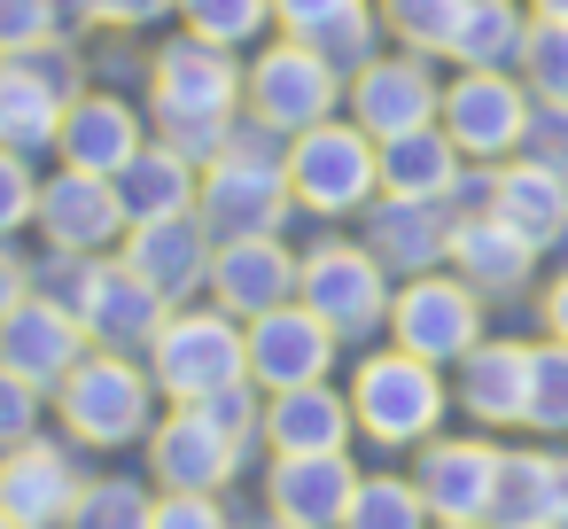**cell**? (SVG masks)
I'll use <instances>...</instances> for the list:
<instances>
[{"label":"cell","instance_id":"6da1fadb","mask_svg":"<svg viewBox=\"0 0 568 529\" xmlns=\"http://www.w3.org/2000/svg\"><path fill=\"white\" fill-rule=\"evenodd\" d=\"M156 389L180 397V405H203L211 389L242 382L250 374V335H234L226 312H180L156 327Z\"/></svg>","mask_w":568,"mask_h":529},{"label":"cell","instance_id":"7a4b0ae2","mask_svg":"<svg viewBox=\"0 0 568 529\" xmlns=\"http://www.w3.org/2000/svg\"><path fill=\"white\" fill-rule=\"evenodd\" d=\"M351 413L374 444H420L436 420H444V389H436V366L413 358V350H382L358 366L351 382Z\"/></svg>","mask_w":568,"mask_h":529},{"label":"cell","instance_id":"3957f363","mask_svg":"<svg viewBox=\"0 0 568 529\" xmlns=\"http://www.w3.org/2000/svg\"><path fill=\"white\" fill-rule=\"evenodd\" d=\"M288 187L312 203V211H358L366 187L382 180V156L366 149V125H312L296 133V149L281 156Z\"/></svg>","mask_w":568,"mask_h":529},{"label":"cell","instance_id":"277c9868","mask_svg":"<svg viewBox=\"0 0 568 529\" xmlns=\"http://www.w3.org/2000/svg\"><path fill=\"white\" fill-rule=\"evenodd\" d=\"M234 94H242V79L219 40H172L156 55V118L164 125H226Z\"/></svg>","mask_w":568,"mask_h":529},{"label":"cell","instance_id":"5b68a950","mask_svg":"<svg viewBox=\"0 0 568 529\" xmlns=\"http://www.w3.org/2000/svg\"><path fill=\"white\" fill-rule=\"evenodd\" d=\"M63 420H71V436H87V444H133V436L149 428V382H141L118 350L79 358V374L63 382Z\"/></svg>","mask_w":568,"mask_h":529},{"label":"cell","instance_id":"8992f818","mask_svg":"<svg viewBox=\"0 0 568 529\" xmlns=\"http://www.w3.org/2000/svg\"><path fill=\"white\" fill-rule=\"evenodd\" d=\"M250 102H257V118L281 125V133H312V125H327V110H335V63H327L320 48H304V40L265 48L257 71H250Z\"/></svg>","mask_w":568,"mask_h":529},{"label":"cell","instance_id":"52a82bcc","mask_svg":"<svg viewBox=\"0 0 568 529\" xmlns=\"http://www.w3.org/2000/svg\"><path fill=\"white\" fill-rule=\"evenodd\" d=\"M288 172L281 164H257V156H219L211 180H203V226L219 242H250V234H273L288 218Z\"/></svg>","mask_w":568,"mask_h":529},{"label":"cell","instance_id":"ba28073f","mask_svg":"<svg viewBox=\"0 0 568 529\" xmlns=\"http://www.w3.org/2000/svg\"><path fill=\"white\" fill-rule=\"evenodd\" d=\"M389 327H397V350H413V358H467L475 350V335H483V312H475V288L467 281H436V273H420L397 304H389Z\"/></svg>","mask_w":568,"mask_h":529},{"label":"cell","instance_id":"9c48e42d","mask_svg":"<svg viewBox=\"0 0 568 529\" xmlns=\"http://www.w3.org/2000/svg\"><path fill=\"white\" fill-rule=\"evenodd\" d=\"M79 358H87V327H79V312H63L55 296H24L9 319H0V366L24 374L32 389L71 382Z\"/></svg>","mask_w":568,"mask_h":529},{"label":"cell","instance_id":"30bf717a","mask_svg":"<svg viewBox=\"0 0 568 529\" xmlns=\"http://www.w3.org/2000/svg\"><path fill=\"white\" fill-rule=\"evenodd\" d=\"M296 296H304V312H320L335 335H366V327H382V319H389L382 265H374L366 250H320V257L304 265Z\"/></svg>","mask_w":568,"mask_h":529},{"label":"cell","instance_id":"8fae6325","mask_svg":"<svg viewBox=\"0 0 568 529\" xmlns=\"http://www.w3.org/2000/svg\"><path fill=\"white\" fill-rule=\"evenodd\" d=\"M521 125H529V102L506 87V71H467L452 94H444V141L459 149V156H506L514 141H521Z\"/></svg>","mask_w":568,"mask_h":529},{"label":"cell","instance_id":"7c38bea8","mask_svg":"<svg viewBox=\"0 0 568 529\" xmlns=\"http://www.w3.org/2000/svg\"><path fill=\"white\" fill-rule=\"evenodd\" d=\"M327 358H335V327H327L320 312L281 304V312L250 319V374H257L265 389H304V382L327 374Z\"/></svg>","mask_w":568,"mask_h":529},{"label":"cell","instance_id":"4fadbf2b","mask_svg":"<svg viewBox=\"0 0 568 529\" xmlns=\"http://www.w3.org/2000/svg\"><path fill=\"white\" fill-rule=\"evenodd\" d=\"M79 467H71V451H55V444H17L9 459H0V513H9L17 529H55V521H71V506H79Z\"/></svg>","mask_w":568,"mask_h":529},{"label":"cell","instance_id":"5bb4252c","mask_svg":"<svg viewBox=\"0 0 568 529\" xmlns=\"http://www.w3.org/2000/svg\"><path fill=\"white\" fill-rule=\"evenodd\" d=\"M296 281H304V265H296L273 234L226 242V250L211 257V288H219V304H226V312H250V319L281 312V304L296 296Z\"/></svg>","mask_w":568,"mask_h":529},{"label":"cell","instance_id":"9a60e30c","mask_svg":"<svg viewBox=\"0 0 568 529\" xmlns=\"http://www.w3.org/2000/svg\"><path fill=\"white\" fill-rule=\"evenodd\" d=\"M63 87H71V55L55 63H0V149H40L63 133Z\"/></svg>","mask_w":568,"mask_h":529},{"label":"cell","instance_id":"2e32d148","mask_svg":"<svg viewBox=\"0 0 568 529\" xmlns=\"http://www.w3.org/2000/svg\"><path fill=\"white\" fill-rule=\"evenodd\" d=\"M498 459L490 444L459 436V444H428L420 459V498L436 521H490V490H498Z\"/></svg>","mask_w":568,"mask_h":529},{"label":"cell","instance_id":"e0dca14e","mask_svg":"<svg viewBox=\"0 0 568 529\" xmlns=\"http://www.w3.org/2000/svg\"><path fill=\"white\" fill-rule=\"evenodd\" d=\"M125 265H133L156 296H195V288L211 281V226H195L187 211H180V218H149V226H133Z\"/></svg>","mask_w":568,"mask_h":529},{"label":"cell","instance_id":"ac0fdd59","mask_svg":"<svg viewBox=\"0 0 568 529\" xmlns=\"http://www.w3.org/2000/svg\"><path fill=\"white\" fill-rule=\"evenodd\" d=\"M351 490H358V475H351L343 451H304V459L273 467V513L288 529H343Z\"/></svg>","mask_w":568,"mask_h":529},{"label":"cell","instance_id":"d6986e66","mask_svg":"<svg viewBox=\"0 0 568 529\" xmlns=\"http://www.w3.org/2000/svg\"><path fill=\"white\" fill-rule=\"evenodd\" d=\"M351 110H358V125L374 141H397V133H420L428 110H444V94L428 87L420 63H366L351 79Z\"/></svg>","mask_w":568,"mask_h":529},{"label":"cell","instance_id":"ffe728a7","mask_svg":"<svg viewBox=\"0 0 568 529\" xmlns=\"http://www.w3.org/2000/svg\"><path fill=\"white\" fill-rule=\"evenodd\" d=\"M149 451H156V475H164L172 490H219V482L234 475V451H242V444H234L203 405H187V413H172V420L156 428Z\"/></svg>","mask_w":568,"mask_h":529},{"label":"cell","instance_id":"44dd1931","mask_svg":"<svg viewBox=\"0 0 568 529\" xmlns=\"http://www.w3.org/2000/svg\"><path fill=\"white\" fill-rule=\"evenodd\" d=\"M40 218H48V242H55V250H102V242H118V226H125L118 187L94 180V172H63L55 187H40Z\"/></svg>","mask_w":568,"mask_h":529},{"label":"cell","instance_id":"7402d4cb","mask_svg":"<svg viewBox=\"0 0 568 529\" xmlns=\"http://www.w3.org/2000/svg\"><path fill=\"white\" fill-rule=\"evenodd\" d=\"M79 327H87L94 343H110V350H125V343H156V327H164V296H156L133 265H118V273L102 265L94 288H87Z\"/></svg>","mask_w":568,"mask_h":529},{"label":"cell","instance_id":"603a6c76","mask_svg":"<svg viewBox=\"0 0 568 529\" xmlns=\"http://www.w3.org/2000/svg\"><path fill=\"white\" fill-rule=\"evenodd\" d=\"M55 141H63V164L71 172H94V180H118L141 156V125H133L125 102H71Z\"/></svg>","mask_w":568,"mask_h":529},{"label":"cell","instance_id":"cb8c5ba5","mask_svg":"<svg viewBox=\"0 0 568 529\" xmlns=\"http://www.w3.org/2000/svg\"><path fill=\"white\" fill-rule=\"evenodd\" d=\"M529 257H537V242H521L498 211H483V218H459V226H452V265L467 273V288L514 296V288L529 281Z\"/></svg>","mask_w":568,"mask_h":529},{"label":"cell","instance_id":"d4e9b609","mask_svg":"<svg viewBox=\"0 0 568 529\" xmlns=\"http://www.w3.org/2000/svg\"><path fill=\"white\" fill-rule=\"evenodd\" d=\"M118 211H125V226H149V218H180L187 203H195V164L164 141V149H141L118 180Z\"/></svg>","mask_w":568,"mask_h":529},{"label":"cell","instance_id":"484cf974","mask_svg":"<svg viewBox=\"0 0 568 529\" xmlns=\"http://www.w3.org/2000/svg\"><path fill=\"white\" fill-rule=\"evenodd\" d=\"M459 405L483 420V428H506V420H529V350L521 343H490V350H467V374H459Z\"/></svg>","mask_w":568,"mask_h":529},{"label":"cell","instance_id":"4316f807","mask_svg":"<svg viewBox=\"0 0 568 529\" xmlns=\"http://www.w3.org/2000/svg\"><path fill=\"white\" fill-rule=\"evenodd\" d=\"M351 420H358V413H351L343 397H327L320 382H304V389H281V397H273L265 436H273L281 459H304V451H343Z\"/></svg>","mask_w":568,"mask_h":529},{"label":"cell","instance_id":"83f0119b","mask_svg":"<svg viewBox=\"0 0 568 529\" xmlns=\"http://www.w3.org/2000/svg\"><path fill=\"white\" fill-rule=\"evenodd\" d=\"M490 211L521 234V242H560L568 234V180L560 172H545V164H506L498 172V195H490Z\"/></svg>","mask_w":568,"mask_h":529},{"label":"cell","instance_id":"f1b7e54d","mask_svg":"<svg viewBox=\"0 0 568 529\" xmlns=\"http://www.w3.org/2000/svg\"><path fill=\"white\" fill-rule=\"evenodd\" d=\"M452 180H459V149H452L444 133L420 125V133L382 141V187H389V195H405V203H444Z\"/></svg>","mask_w":568,"mask_h":529},{"label":"cell","instance_id":"f546056e","mask_svg":"<svg viewBox=\"0 0 568 529\" xmlns=\"http://www.w3.org/2000/svg\"><path fill=\"white\" fill-rule=\"evenodd\" d=\"M374 250L389 257V265H405V273H428L444 250H452V226H444V203H389L382 211V226H374Z\"/></svg>","mask_w":568,"mask_h":529},{"label":"cell","instance_id":"4dcf8cb0","mask_svg":"<svg viewBox=\"0 0 568 529\" xmlns=\"http://www.w3.org/2000/svg\"><path fill=\"white\" fill-rule=\"evenodd\" d=\"M490 521L498 529H552V459L506 451L498 459V490H490Z\"/></svg>","mask_w":568,"mask_h":529},{"label":"cell","instance_id":"1f68e13d","mask_svg":"<svg viewBox=\"0 0 568 529\" xmlns=\"http://www.w3.org/2000/svg\"><path fill=\"white\" fill-rule=\"evenodd\" d=\"M521 17H514V0H467L459 9V32H452V55L467 71H506L521 55Z\"/></svg>","mask_w":568,"mask_h":529},{"label":"cell","instance_id":"d6a6232c","mask_svg":"<svg viewBox=\"0 0 568 529\" xmlns=\"http://www.w3.org/2000/svg\"><path fill=\"white\" fill-rule=\"evenodd\" d=\"M420 521H428V498L420 482H397V475H366L343 513V529H420Z\"/></svg>","mask_w":568,"mask_h":529},{"label":"cell","instance_id":"836d02e7","mask_svg":"<svg viewBox=\"0 0 568 529\" xmlns=\"http://www.w3.org/2000/svg\"><path fill=\"white\" fill-rule=\"evenodd\" d=\"M71 529H156V506L141 482H87L71 506Z\"/></svg>","mask_w":568,"mask_h":529},{"label":"cell","instance_id":"e575fe53","mask_svg":"<svg viewBox=\"0 0 568 529\" xmlns=\"http://www.w3.org/2000/svg\"><path fill=\"white\" fill-rule=\"evenodd\" d=\"M180 9H187V32H195V40L242 48V40H257V24L273 17V0H180Z\"/></svg>","mask_w":568,"mask_h":529},{"label":"cell","instance_id":"d590c367","mask_svg":"<svg viewBox=\"0 0 568 529\" xmlns=\"http://www.w3.org/2000/svg\"><path fill=\"white\" fill-rule=\"evenodd\" d=\"M273 17L288 24V40H304V48H327L335 32L366 24V0H273Z\"/></svg>","mask_w":568,"mask_h":529},{"label":"cell","instance_id":"8d00e7d4","mask_svg":"<svg viewBox=\"0 0 568 529\" xmlns=\"http://www.w3.org/2000/svg\"><path fill=\"white\" fill-rule=\"evenodd\" d=\"M459 9H467V0H389V24H397L420 55H452Z\"/></svg>","mask_w":568,"mask_h":529},{"label":"cell","instance_id":"74e56055","mask_svg":"<svg viewBox=\"0 0 568 529\" xmlns=\"http://www.w3.org/2000/svg\"><path fill=\"white\" fill-rule=\"evenodd\" d=\"M521 71H529L537 102H568V24L545 17V24L521 40Z\"/></svg>","mask_w":568,"mask_h":529},{"label":"cell","instance_id":"f35d334b","mask_svg":"<svg viewBox=\"0 0 568 529\" xmlns=\"http://www.w3.org/2000/svg\"><path fill=\"white\" fill-rule=\"evenodd\" d=\"M529 428H568V343L529 350Z\"/></svg>","mask_w":568,"mask_h":529},{"label":"cell","instance_id":"ab89813d","mask_svg":"<svg viewBox=\"0 0 568 529\" xmlns=\"http://www.w3.org/2000/svg\"><path fill=\"white\" fill-rule=\"evenodd\" d=\"M55 0H0V55H32L55 40Z\"/></svg>","mask_w":568,"mask_h":529},{"label":"cell","instance_id":"60d3db41","mask_svg":"<svg viewBox=\"0 0 568 529\" xmlns=\"http://www.w3.org/2000/svg\"><path fill=\"white\" fill-rule=\"evenodd\" d=\"M521 149H529V164L568 180V102H537L529 125H521Z\"/></svg>","mask_w":568,"mask_h":529},{"label":"cell","instance_id":"b9f144b4","mask_svg":"<svg viewBox=\"0 0 568 529\" xmlns=\"http://www.w3.org/2000/svg\"><path fill=\"white\" fill-rule=\"evenodd\" d=\"M32 211H40V187H32L24 156H17V149H0V234H17Z\"/></svg>","mask_w":568,"mask_h":529},{"label":"cell","instance_id":"7bdbcfd3","mask_svg":"<svg viewBox=\"0 0 568 529\" xmlns=\"http://www.w3.org/2000/svg\"><path fill=\"white\" fill-rule=\"evenodd\" d=\"M32 413H40V397H32V382H24V374H9V366H0V444H24V436H32Z\"/></svg>","mask_w":568,"mask_h":529},{"label":"cell","instance_id":"ee69618b","mask_svg":"<svg viewBox=\"0 0 568 529\" xmlns=\"http://www.w3.org/2000/svg\"><path fill=\"white\" fill-rule=\"evenodd\" d=\"M156 529H226V513L211 506V490H172L156 506Z\"/></svg>","mask_w":568,"mask_h":529},{"label":"cell","instance_id":"f6af8a7d","mask_svg":"<svg viewBox=\"0 0 568 529\" xmlns=\"http://www.w3.org/2000/svg\"><path fill=\"white\" fill-rule=\"evenodd\" d=\"M203 413H211V420H219L234 444H250V428H257V405H250V389H242V382L211 389V397H203Z\"/></svg>","mask_w":568,"mask_h":529},{"label":"cell","instance_id":"bcb514c9","mask_svg":"<svg viewBox=\"0 0 568 529\" xmlns=\"http://www.w3.org/2000/svg\"><path fill=\"white\" fill-rule=\"evenodd\" d=\"M164 9H172V0H94L102 24H156Z\"/></svg>","mask_w":568,"mask_h":529},{"label":"cell","instance_id":"7dc6e473","mask_svg":"<svg viewBox=\"0 0 568 529\" xmlns=\"http://www.w3.org/2000/svg\"><path fill=\"white\" fill-rule=\"evenodd\" d=\"M17 304H24V265H17L9 250H0V319H9Z\"/></svg>","mask_w":568,"mask_h":529},{"label":"cell","instance_id":"c3c4849f","mask_svg":"<svg viewBox=\"0 0 568 529\" xmlns=\"http://www.w3.org/2000/svg\"><path fill=\"white\" fill-rule=\"evenodd\" d=\"M545 327H552V343H568V273H560L552 296H545Z\"/></svg>","mask_w":568,"mask_h":529},{"label":"cell","instance_id":"681fc988","mask_svg":"<svg viewBox=\"0 0 568 529\" xmlns=\"http://www.w3.org/2000/svg\"><path fill=\"white\" fill-rule=\"evenodd\" d=\"M552 529H568V459H552Z\"/></svg>","mask_w":568,"mask_h":529},{"label":"cell","instance_id":"f907efd6","mask_svg":"<svg viewBox=\"0 0 568 529\" xmlns=\"http://www.w3.org/2000/svg\"><path fill=\"white\" fill-rule=\"evenodd\" d=\"M537 9H545L552 24H568V0H537Z\"/></svg>","mask_w":568,"mask_h":529},{"label":"cell","instance_id":"816d5d0a","mask_svg":"<svg viewBox=\"0 0 568 529\" xmlns=\"http://www.w3.org/2000/svg\"><path fill=\"white\" fill-rule=\"evenodd\" d=\"M444 529H483V521H444Z\"/></svg>","mask_w":568,"mask_h":529},{"label":"cell","instance_id":"f5cc1de1","mask_svg":"<svg viewBox=\"0 0 568 529\" xmlns=\"http://www.w3.org/2000/svg\"><path fill=\"white\" fill-rule=\"evenodd\" d=\"M0 529H17V521H9V513H0Z\"/></svg>","mask_w":568,"mask_h":529},{"label":"cell","instance_id":"db71d44e","mask_svg":"<svg viewBox=\"0 0 568 529\" xmlns=\"http://www.w3.org/2000/svg\"><path fill=\"white\" fill-rule=\"evenodd\" d=\"M273 529H288V521H273Z\"/></svg>","mask_w":568,"mask_h":529}]
</instances>
